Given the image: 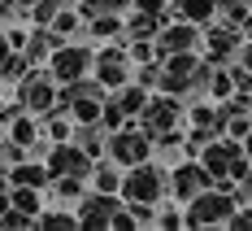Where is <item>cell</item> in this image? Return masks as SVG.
Instances as JSON below:
<instances>
[{
  "mask_svg": "<svg viewBox=\"0 0 252 231\" xmlns=\"http://www.w3.org/2000/svg\"><path fill=\"white\" fill-rule=\"evenodd\" d=\"M4 183L9 188H48V166L39 161V157H31L26 153L22 161H13V166H4Z\"/></svg>",
  "mask_w": 252,
  "mask_h": 231,
  "instance_id": "cell-11",
  "label": "cell"
},
{
  "mask_svg": "<svg viewBox=\"0 0 252 231\" xmlns=\"http://www.w3.org/2000/svg\"><path fill=\"white\" fill-rule=\"evenodd\" d=\"M44 70L57 78V87H61V83H74V78L92 75V48H87L83 39H65V44H57V48L48 52Z\"/></svg>",
  "mask_w": 252,
  "mask_h": 231,
  "instance_id": "cell-3",
  "label": "cell"
},
{
  "mask_svg": "<svg viewBox=\"0 0 252 231\" xmlns=\"http://www.w3.org/2000/svg\"><path fill=\"white\" fill-rule=\"evenodd\" d=\"M48 188H52V196H57L61 205H74L78 196L87 192V179H78V175H57V179H48Z\"/></svg>",
  "mask_w": 252,
  "mask_h": 231,
  "instance_id": "cell-17",
  "label": "cell"
},
{
  "mask_svg": "<svg viewBox=\"0 0 252 231\" xmlns=\"http://www.w3.org/2000/svg\"><path fill=\"white\" fill-rule=\"evenodd\" d=\"M109 101L118 105L126 118H135V114L144 109V101H148V87H139V83H130V78H126L122 87H113V96H109Z\"/></svg>",
  "mask_w": 252,
  "mask_h": 231,
  "instance_id": "cell-15",
  "label": "cell"
},
{
  "mask_svg": "<svg viewBox=\"0 0 252 231\" xmlns=\"http://www.w3.org/2000/svg\"><path fill=\"white\" fill-rule=\"evenodd\" d=\"M31 227H35V218H26L22 209H13V205L0 209V231H31Z\"/></svg>",
  "mask_w": 252,
  "mask_h": 231,
  "instance_id": "cell-22",
  "label": "cell"
},
{
  "mask_svg": "<svg viewBox=\"0 0 252 231\" xmlns=\"http://www.w3.org/2000/svg\"><path fill=\"white\" fill-rule=\"evenodd\" d=\"M152 48H157V57H165V52H200V26L187 22V18H170V22L157 26Z\"/></svg>",
  "mask_w": 252,
  "mask_h": 231,
  "instance_id": "cell-7",
  "label": "cell"
},
{
  "mask_svg": "<svg viewBox=\"0 0 252 231\" xmlns=\"http://www.w3.org/2000/svg\"><path fill=\"white\" fill-rule=\"evenodd\" d=\"M135 122L148 131V135H161V131H170V127L183 122V105H178V96H170V92H157V96L148 92V101L135 114Z\"/></svg>",
  "mask_w": 252,
  "mask_h": 231,
  "instance_id": "cell-5",
  "label": "cell"
},
{
  "mask_svg": "<svg viewBox=\"0 0 252 231\" xmlns=\"http://www.w3.org/2000/svg\"><path fill=\"white\" fill-rule=\"evenodd\" d=\"M9 205L22 209L26 218H35V214L44 209V192H39V188H9Z\"/></svg>",
  "mask_w": 252,
  "mask_h": 231,
  "instance_id": "cell-20",
  "label": "cell"
},
{
  "mask_svg": "<svg viewBox=\"0 0 252 231\" xmlns=\"http://www.w3.org/2000/svg\"><path fill=\"white\" fill-rule=\"evenodd\" d=\"M248 39V31H239V26H226V22H204V35H200V48H204V61L209 66H226L235 61V52L239 44Z\"/></svg>",
  "mask_w": 252,
  "mask_h": 231,
  "instance_id": "cell-4",
  "label": "cell"
},
{
  "mask_svg": "<svg viewBox=\"0 0 252 231\" xmlns=\"http://www.w3.org/2000/svg\"><path fill=\"white\" fill-rule=\"evenodd\" d=\"M57 48V35H52L48 26H35V31H26V44H22V57L31 66H44L48 61V52Z\"/></svg>",
  "mask_w": 252,
  "mask_h": 231,
  "instance_id": "cell-12",
  "label": "cell"
},
{
  "mask_svg": "<svg viewBox=\"0 0 252 231\" xmlns=\"http://www.w3.org/2000/svg\"><path fill=\"white\" fill-rule=\"evenodd\" d=\"M26 70H31V61H26L22 52H18V48H4V44H0V83H18Z\"/></svg>",
  "mask_w": 252,
  "mask_h": 231,
  "instance_id": "cell-18",
  "label": "cell"
},
{
  "mask_svg": "<svg viewBox=\"0 0 252 231\" xmlns=\"http://www.w3.org/2000/svg\"><path fill=\"white\" fill-rule=\"evenodd\" d=\"M48 31L57 35V44H65V39H83V18H78L74 4H61L57 13H52Z\"/></svg>",
  "mask_w": 252,
  "mask_h": 231,
  "instance_id": "cell-13",
  "label": "cell"
},
{
  "mask_svg": "<svg viewBox=\"0 0 252 231\" xmlns=\"http://www.w3.org/2000/svg\"><path fill=\"white\" fill-rule=\"evenodd\" d=\"M209 188V175L200 170V161L196 157H178L174 170H165V196H174L178 205H187L196 192Z\"/></svg>",
  "mask_w": 252,
  "mask_h": 231,
  "instance_id": "cell-6",
  "label": "cell"
},
{
  "mask_svg": "<svg viewBox=\"0 0 252 231\" xmlns=\"http://www.w3.org/2000/svg\"><path fill=\"white\" fill-rule=\"evenodd\" d=\"M92 78L100 83L104 92L122 87L126 78H130V57H126V48H122V44H113V48L92 52Z\"/></svg>",
  "mask_w": 252,
  "mask_h": 231,
  "instance_id": "cell-10",
  "label": "cell"
},
{
  "mask_svg": "<svg viewBox=\"0 0 252 231\" xmlns=\"http://www.w3.org/2000/svg\"><path fill=\"white\" fill-rule=\"evenodd\" d=\"M122 209V196L118 192H83L74 201V218H78V227H87V231H100V227H109V218Z\"/></svg>",
  "mask_w": 252,
  "mask_h": 231,
  "instance_id": "cell-8",
  "label": "cell"
},
{
  "mask_svg": "<svg viewBox=\"0 0 252 231\" xmlns=\"http://www.w3.org/2000/svg\"><path fill=\"white\" fill-rule=\"evenodd\" d=\"M170 18H187V22H213V0H170Z\"/></svg>",
  "mask_w": 252,
  "mask_h": 231,
  "instance_id": "cell-16",
  "label": "cell"
},
{
  "mask_svg": "<svg viewBox=\"0 0 252 231\" xmlns=\"http://www.w3.org/2000/svg\"><path fill=\"white\" fill-rule=\"evenodd\" d=\"M35 227L39 231H74L78 218H74V209H39L35 214Z\"/></svg>",
  "mask_w": 252,
  "mask_h": 231,
  "instance_id": "cell-19",
  "label": "cell"
},
{
  "mask_svg": "<svg viewBox=\"0 0 252 231\" xmlns=\"http://www.w3.org/2000/svg\"><path fill=\"white\" fill-rule=\"evenodd\" d=\"M118 196H122V201H144V205H161V201H165V170H161L152 157L126 166L122 183H118Z\"/></svg>",
  "mask_w": 252,
  "mask_h": 231,
  "instance_id": "cell-1",
  "label": "cell"
},
{
  "mask_svg": "<svg viewBox=\"0 0 252 231\" xmlns=\"http://www.w3.org/2000/svg\"><path fill=\"white\" fill-rule=\"evenodd\" d=\"M61 4H83V0H61Z\"/></svg>",
  "mask_w": 252,
  "mask_h": 231,
  "instance_id": "cell-24",
  "label": "cell"
},
{
  "mask_svg": "<svg viewBox=\"0 0 252 231\" xmlns=\"http://www.w3.org/2000/svg\"><path fill=\"white\" fill-rule=\"evenodd\" d=\"M213 18L226 22V26L248 31V22H252V0H213Z\"/></svg>",
  "mask_w": 252,
  "mask_h": 231,
  "instance_id": "cell-14",
  "label": "cell"
},
{
  "mask_svg": "<svg viewBox=\"0 0 252 231\" xmlns=\"http://www.w3.org/2000/svg\"><path fill=\"white\" fill-rule=\"evenodd\" d=\"M104 157H109L118 170H126V166H135V161L152 157V135L130 118V122H122L118 131L104 135Z\"/></svg>",
  "mask_w": 252,
  "mask_h": 231,
  "instance_id": "cell-2",
  "label": "cell"
},
{
  "mask_svg": "<svg viewBox=\"0 0 252 231\" xmlns=\"http://www.w3.org/2000/svg\"><path fill=\"white\" fill-rule=\"evenodd\" d=\"M152 227H165V231L183 227V209H165V214H152Z\"/></svg>",
  "mask_w": 252,
  "mask_h": 231,
  "instance_id": "cell-23",
  "label": "cell"
},
{
  "mask_svg": "<svg viewBox=\"0 0 252 231\" xmlns=\"http://www.w3.org/2000/svg\"><path fill=\"white\" fill-rule=\"evenodd\" d=\"M57 9H61V0H35V4L26 9L22 18H31V22H35V26H48V22H52V13H57Z\"/></svg>",
  "mask_w": 252,
  "mask_h": 231,
  "instance_id": "cell-21",
  "label": "cell"
},
{
  "mask_svg": "<svg viewBox=\"0 0 252 231\" xmlns=\"http://www.w3.org/2000/svg\"><path fill=\"white\" fill-rule=\"evenodd\" d=\"M39 161L48 166V179H57V175H78V179H87V170H92V157L83 153L74 140H57V144H48Z\"/></svg>",
  "mask_w": 252,
  "mask_h": 231,
  "instance_id": "cell-9",
  "label": "cell"
}]
</instances>
